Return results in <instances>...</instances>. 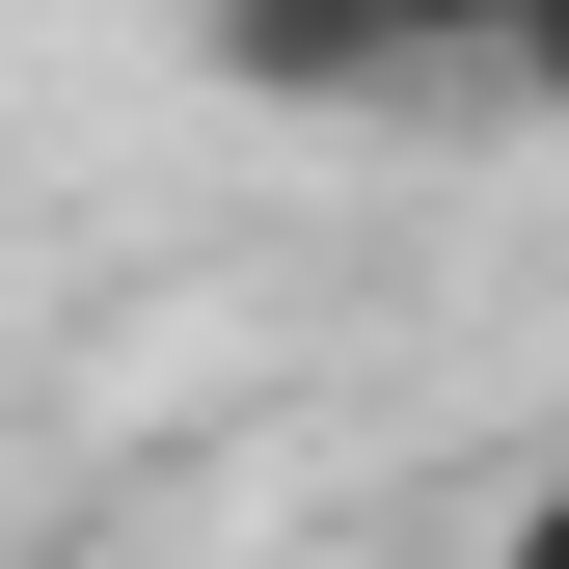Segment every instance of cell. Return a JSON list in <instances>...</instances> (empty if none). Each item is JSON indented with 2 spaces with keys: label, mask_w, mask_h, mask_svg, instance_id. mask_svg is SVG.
<instances>
[{
  "label": "cell",
  "mask_w": 569,
  "mask_h": 569,
  "mask_svg": "<svg viewBox=\"0 0 569 569\" xmlns=\"http://www.w3.org/2000/svg\"><path fill=\"white\" fill-rule=\"evenodd\" d=\"M488 109H569V28H488Z\"/></svg>",
  "instance_id": "1"
},
{
  "label": "cell",
  "mask_w": 569,
  "mask_h": 569,
  "mask_svg": "<svg viewBox=\"0 0 569 569\" xmlns=\"http://www.w3.org/2000/svg\"><path fill=\"white\" fill-rule=\"evenodd\" d=\"M488 569H569V461H542V488H516V542H488Z\"/></svg>",
  "instance_id": "2"
}]
</instances>
